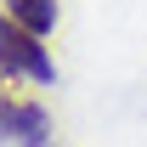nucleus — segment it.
<instances>
[{
    "label": "nucleus",
    "instance_id": "nucleus-1",
    "mask_svg": "<svg viewBox=\"0 0 147 147\" xmlns=\"http://www.w3.org/2000/svg\"><path fill=\"white\" fill-rule=\"evenodd\" d=\"M0 74L6 79H34V85H51L57 79V62L45 51V34L23 28L6 6H0Z\"/></svg>",
    "mask_w": 147,
    "mask_h": 147
},
{
    "label": "nucleus",
    "instance_id": "nucleus-2",
    "mask_svg": "<svg viewBox=\"0 0 147 147\" xmlns=\"http://www.w3.org/2000/svg\"><path fill=\"white\" fill-rule=\"evenodd\" d=\"M6 136H17L23 147H45V136H51V125H45V108L40 102H11V113H6Z\"/></svg>",
    "mask_w": 147,
    "mask_h": 147
},
{
    "label": "nucleus",
    "instance_id": "nucleus-3",
    "mask_svg": "<svg viewBox=\"0 0 147 147\" xmlns=\"http://www.w3.org/2000/svg\"><path fill=\"white\" fill-rule=\"evenodd\" d=\"M6 11L23 28H34V34H51L57 28V0H6Z\"/></svg>",
    "mask_w": 147,
    "mask_h": 147
},
{
    "label": "nucleus",
    "instance_id": "nucleus-4",
    "mask_svg": "<svg viewBox=\"0 0 147 147\" xmlns=\"http://www.w3.org/2000/svg\"><path fill=\"white\" fill-rule=\"evenodd\" d=\"M6 113H11V91H0V125H6Z\"/></svg>",
    "mask_w": 147,
    "mask_h": 147
}]
</instances>
